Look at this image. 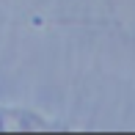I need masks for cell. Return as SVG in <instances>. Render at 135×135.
Returning <instances> with one entry per match:
<instances>
[]
</instances>
